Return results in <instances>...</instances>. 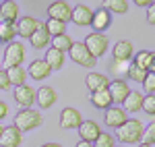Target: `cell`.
I'll use <instances>...</instances> for the list:
<instances>
[{
  "label": "cell",
  "mask_w": 155,
  "mask_h": 147,
  "mask_svg": "<svg viewBox=\"0 0 155 147\" xmlns=\"http://www.w3.org/2000/svg\"><path fill=\"white\" fill-rule=\"evenodd\" d=\"M143 135H145V124L137 118H128L120 129H116L114 139H118L122 145H134V143L143 141Z\"/></svg>",
  "instance_id": "obj_1"
},
{
  "label": "cell",
  "mask_w": 155,
  "mask_h": 147,
  "mask_svg": "<svg viewBox=\"0 0 155 147\" xmlns=\"http://www.w3.org/2000/svg\"><path fill=\"white\" fill-rule=\"evenodd\" d=\"M44 124V114L33 110V108H21L15 114V126L23 133V131H35Z\"/></svg>",
  "instance_id": "obj_2"
},
{
  "label": "cell",
  "mask_w": 155,
  "mask_h": 147,
  "mask_svg": "<svg viewBox=\"0 0 155 147\" xmlns=\"http://www.w3.org/2000/svg\"><path fill=\"white\" fill-rule=\"evenodd\" d=\"M25 46L21 42H11V44H6V48H4V56H2V64L6 66V68H11V66H21V62H25Z\"/></svg>",
  "instance_id": "obj_3"
},
{
  "label": "cell",
  "mask_w": 155,
  "mask_h": 147,
  "mask_svg": "<svg viewBox=\"0 0 155 147\" xmlns=\"http://www.w3.org/2000/svg\"><path fill=\"white\" fill-rule=\"evenodd\" d=\"M83 44L87 46V50L91 52L93 58H101V56L107 52V48H110V39H107V35L106 33H97V31L89 33V35L83 39Z\"/></svg>",
  "instance_id": "obj_4"
},
{
  "label": "cell",
  "mask_w": 155,
  "mask_h": 147,
  "mask_svg": "<svg viewBox=\"0 0 155 147\" xmlns=\"http://www.w3.org/2000/svg\"><path fill=\"white\" fill-rule=\"evenodd\" d=\"M68 56H71L72 62L81 64V66H85V68H93V66L97 64V58L91 56V52L87 50V46H85L83 42H74V44L71 46V50H68Z\"/></svg>",
  "instance_id": "obj_5"
},
{
  "label": "cell",
  "mask_w": 155,
  "mask_h": 147,
  "mask_svg": "<svg viewBox=\"0 0 155 147\" xmlns=\"http://www.w3.org/2000/svg\"><path fill=\"white\" fill-rule=\"evenodd\" d=\"M128 120V114H126V110L122 108V106H110L106 110V114H104V122H106V126H110V129H120L122 124Z\"/></svg>",
  "instance_id": "obj_6"
},
{
  "label": "cell",
  "mask_w": 155,
  "mask_h": 147,
  "mask_svg": "<svg viewBox=\"0 0 155 147\" xmlns=\"http://www.w3.org/2000/svg\"><path fill=\"white\" fill-rule=\"evenodd\" d=\"M107 91H110V95L114 99V104H116V106H122L124 99H126V95L130 93L132 89H130V85H128L126 79H114V81H110Z\"/></svg>",
  "instance_id": "obj_7"
},
{
  "label": "cell",
  "mask_w": 155,
  "mask_h": 147,
  "mask_svg": "<svg viewBox=\"0 0 155 147\" xmlns=\"http://www.w3.org/2000/svg\"><path fill=\"white\" fill-rule=\"evenodd\" d=\"M48 17L56 19V21H62V23H68L72 17V6L66 0H56L48 6Z\"/></svg>",
  "instance_id": "obj_8"
},
{
  "label": "cell",
  "mask_w": 155,
  "mask_h": 147,
  "mask_svg": "<svg viewBox=\"0 0 155 147\" xmlns=\"http://www.w3.org/2000/svg\"><path fill=\"white\" fill-rule=\"evenodd\" d=\"M12 95H15V102H17L21 108H31V106L35 104V89L31 85H27V83L15 87Z\"/></svg>",
  "instance_id": "obj_9"
},
{
  "label": "cell",
  "mask_w": 155,
  "mask_h": 147,
  "mask_svg": "<svg viewBox=\"0 0 155 147\" xmlns=\"http://www.w3.org/2000/svg\"><path fill=\"white\" fill-rule=\"evenodd\" d=\"M83 122V116H81V112L77 110V108H64V110L60 112V129H66V131H71V129H79Z\"/></svg>",
  "instance_id": "obj_10"
},
{
  "label": "cell",
  "mask_w": 155,
  "mask_h": 147,
  "mask_svg": "<svg viewBox=\"0 0 155 147\" xmlns=\"http://www.w3.org/2000/svg\"><path fill=\"white\" fill-rule=\"evenodd\" d=\"M71 21L77 25V27H91V21H93V11H91L87 4H77V6H72Z\"/></svg>",
  "instance_id": "obj_11"
},
{
  "label": "cell",
  "mask_w": 155,
  "mask_h": 147,
  "mask_svg": "<svg viewBox=\"0 0 155 147\" xmlns=\"http://www.w3.org/2000/svg\"><path fill=\"white\" fill-rule=\"evenodd\" d=\"M27 75L31 79H35V81H44V79H48L50 75H52V68H50V64L44 58H35L27 66Z\"/></svg>",
  "instance_id": "obj_12"
},
{
  "label": "cell",
  "mask_w": 155,
  "mask_h": 147,
  "mask_svg": "<svg viewBox=\"0 0 155 147\" xmlns=\"http://www.w3.org/2000/svg\"><path fill=\"white\" fill-rule=\"evenodd\" d=\"M56 99H58V95H56V89L54 87H39V89H35V102L39 104V108L41 110H48V108H52L54 104H56Z\"/></svg>",
  "instance_id": "obj_13"
},
{
  "label": "cell",
  "mask_w": 155,
  "mask_h": 147,
  "mask_svg": "<svg viewBox=\"0 0 155 147\" xmlns=\"http://www.w3.org/2000/svg\"><path fill=\"white\" fill-rule=\"evenodd\" d=\"M134 56V46L128 39H120L118 44L112 48V58L118 62H128Z\"/></svg>",
  "instance_id": "obj_14"
},
{
  "label": "cell",
  "mask_w": 155,
  "mask_h": 147,
  "mask_svg": "<svg viewBox=\"0 0 155 147\" xmlns=\"http://www.w3.org/2000/svg\"><path fill=\"white\" fill-rule=\"evenodd\" d=\"M29 42H31V46L35 50H44V48H48V46H52V35H50L46 23H39L35 33L29 37Z\"/></svg>",
  "instance_id": "obj_15"
},
{
  "label": "cell",
  "mask_w": 155,
  "mask_h": 147,
  "mask_svg": "<svg viewBox=\"0 0 155 147\" xmlns=\"http://www.w3.org/2000/svg\"><path fill=\"white\" fill-rule=\"evenodd\" d=\"M19 4L15 0H4L0 2V21L2 23H17L19 21Z\"/></svg>",
  "instance_id": "obj_16"
},
{
  "label": "cell",
  "mask_w": 155,
  "mask_h": 147,
  "mask_svg": "<svg viewBox=\"0 0 155 147\" xmlns=\"http://www.w3.org/2000/svg\"><path fill=\"white\" fill-rule=\"evenodd\" d=\"M77 131L81 135V141H89V143H95V139L101 135V126L95 120H83Z\"/></svg>",
  "instance_id": "obj_17"
},
{
  "label": "cell",
  "mask_w": 155,
  "mask_h": 147,
  "mask_svg": "<svg viewBox=\"0 0 155 147\" xmlns=\"http://www.w3.org/2000/svg\"><path fill=\"white\" fill-rule=\"evenodd\" d=\"M23 143V133L12 124V126H4L2 137H0V145L2 147H19Z\"/></svg>",
  "instance_id": "obj_18"
},
{
  "label": "cell",
  "mask_w": 155,
  "mask_h": 147,
  "mask_svg": "<svg viewBox=\"0 0 155 147\" xmlns=\"http://www.w3.org/2000/svg\"><path fill=\"white\" fill-rule=\"evenodd\" d=\"M85 85H87V89H89L91 93H95V91H101V89H107V87H110V79H107L104 73L91 71V73L85 77Z\"/></svg>",
  "instance_id": "obj_19"
},
{
  "label": "cell",
  "mask_w": 155,
  "mask_h": 147,
  "mask_svg": "<svg viewBox=\"0 0 155 147\" xmlns=\"http://www.w3.org/2000/svg\"><path fill=\"white\" fill-rule=\"evenodd\" d=\"M110 25H112V12L106 11L104 6H101V8H97V11H93V21H91V27L95 29L97 33H104L106 29H110Z\"/></svg>",
  "instance_id": "obj_20"
},
{
  "label": "cell",
  "mask_w": 155,
  "mask_h": 147,
  "mask_svg": "<svg viewBox=\"0 0 155 147\" xmlns=\"http://www.w3.org/2000/svg\"><path fill=\"white\" fill-rule=\"evenodd\" d=\"M39 27V21L35 17H19L17 21V33L21 37H31L35 33V29Z\"/></svg>",
  "instance_id": "obj_21"
},
{
  "label": "cell",
  "mask_w": 155,
  "mask_h": 147,
  "mask_svg": "<svg viewBox=\"0 0 155 147\" xmlns=\"http://www.w3.org/2000/svg\"><path fill=\"white\" fill-rule=\"evenodd\" d=\"M91 106L97 108V110H107L110 106H114V99L110 95V91L107 89H101V91H95V93H91Z\"/></svg>",
  "instance_id": "obj_22"
},
{
  "label": "cell",
  "mask_w": 155,
  "mask_h": 147,
  "mask_svg": "<svg viewBox=\"0 0 155 147\" xmlns=\"http://www.w3.org/2000/svg\"><path fill=\"white\" fill-rule=\"evenodd\" d=\"M143 99H145V95L141 91H130V93L126 95V99H124L122 108L126 110V114H128V112H141L143 110Z\"/></svg>",
  "instance_id": "obj_23"
},
{
  "label": "cell",
  "mask_w": 155,
  "mask_h": 147,
  "mask_svg": "<svg viewBox=\"0 0 155 147\" xmlns=\"http://www.w3.org/2000/svg\"><path fill=\"white\" fill-rule=\"evenodd\" d=\"M153 58H155V52H151V50H141V52H134L132 64L149 73V68H151V64H153Z\"/></svg>",
  "instance_id": "obj_24"
},
{
  "label": "cell",
  "mask_w": 155,
  "mask_h": 147,
  "mask_svg": "<svg viewBox=\"0 0 155 147\" xmlns=\"http://www.w3.org/2000/svg\"><path fill=\"white\" fill-rule=\"evenodd\" d=\"M44 60L50 64V68H52V71H60V68L64 66L66 54H64V52H60V50H56V48H48L46 58H44Z\"/></svg>",
  "instance_id": "obj_25"
},
{
  "label": "cell",
  "mask_w": 155,
  "mask_h": 147,
  "mask_svg": "<svg viewBox=\"0 0 155 147\" xmlns=\"http://www.w3.org/2000/svg\"><path fill=\"white\" fill-rule=\"evenodd\" d=\"M6 75L11 79V85H15V87L27 83V71L23 66H11V68H6Z\"/></svg>",
  "instance_id": "obj_26"
},
{
  "label": "cell",
  "mask_w": 155,
  "mask_h": 147,
  "mask_svg": "<svg viewBox=\"0 0 155 147\" xmlns=\"http://www.w3.org/2000/svg\"><path fill=\"white\" fill-rule=\"evenodd\" d=\"M104 8L112 15H126L128 12V0H104Z\"/></svg>",
  "instance_id": "obj_27"
},
{
  "label": "cell",
  "mask_w": 155,
  "mask_h": 147,
  "mask_svg": "<svg viewBox=\"0 0 155 147\" xmlns=\"http://www.w3.org/2000/svg\"><path fill=\"white\" fill-rule=\"evenodd\" d=\"M74 44V39H72L68 33H62V35H56V37H52V48H56L60 50V52H68L71 50V46Z\"/></svg>",
  "instance_id": "obj_28"
},
{
  "label": "cell",
  "mask_w": 155,
  "mask_h": 147,
  "mask_svg": "<svg viewBox=\"0 0 155 147\" xmlns=\"http://www.w3.org/2000/svg\"><path fill=\"white\" fill-rule=\"evenodd\" d=\"M17 35H19V33H17V23H2V29H0V42L11 44V42H15Z\"/></svg>",
  "instance_id": "obj_29"
},
{
  "label": "cell",
  "mask_w": 155,
  "mask_h": 147,
  "mask_svg": "<svg viewBox=\"0 0 155 147\" xmlns=\"http://www.w3.org/2000/svg\"><path fill=\"white\" fill-rule=\"evenodd\" d=\"M126 79H130V81H137V83H143L145 79H147V71L143 68H139V66H134V64H128V71H126Z\"/></svg>",
  "instance_id": "obj_30"
},
{
  "label": "cell",
  "mask_w": 155,
  "mask_h": 147,
  "mask_svg": "<svg viewBox=\"0 0 155 147\" xmlns=\"http://www.w3.org/2000/svg\"><path fill=\"white\" fill-rule=\"evenodd\" d=\"M46 27H48V31H50V35H52V37L66 33V23L56 21V19H48V21H46Z\"/></svg>",
  "instance_id": "obj_31"
},
{
  "label": "cell",
  "mask_w": 155,
  "mask_h": 147,
  "mask_svg": "<svg viewBox=\"0 0 155 147\" xmlns=\"http://www.w3.org/2000/svg\"><path fill=\"white\" fill-rule=\"evenodd\" d=\"M93 147H116V139H114V135H110V133H104V131H101V135L95 139Z\"/></svg>",
  "instance_id": "obj_32"
},
{
  "label": "cell",
  "mask_w": 155,
  "mask_h": 147,
  "mask_svg": "<svg viewBox=\"0 0 155 147\" xmlns=\"http://www.w3.org/2000/svg\"><path fill=\"white\" fill-rule=\"evenodd\" d=\"M141 143H147V145H151V147L155 145V120L145 126V135H143V141Z\"/></svg>",
  "instance_id": "obj_33"
},
{
  "label": "cell",
  "mask_w": 155,
  "mask_h": 147,
  "mask_svg": "<svg viewBox=\"0 0 155 147\" xmlns=\"http://www.w3.org/2000/svg\"><path fill=\"white\" fill-rule=\"evenodd\" d=\"M143 110L147 112L149 116H155V93L145 95V99H143Z\"/></svg>",
  "instance_id": "obj_34"
},
{
  "label": "cell",
  "mask_w": 155,
  "mask_h": 147,
  "mask_svg": "<svg viewBox=\"0 0 155 147\" xmlns=\"http://www.w3.org/2000/svg\"><path fill=\"white\" fill-rule=\"evenodd\" d=\"M143 87H145V91H147V95L149 93H155V75L147 73V79L143 81Z\"/></svg>",
  "instance_id": "obj_35"
},
{
  "label": "cell",
  "mask_w": 155,
  "mask_h": 147,
  "mask_svg": "<svg viewBox=\"0 0 155 147\" xmlns=\"http://www.w3.org/2000/svg\"><path fill=\"white\" fill-rule=\"evenodd\" d=\"M6 89H11V79L4 68H0V91H6Z\"/></svg>",
  "instance_id": "obj_36"
},
{
  "label": "cell",
  "mask_w": 155,
  "mask_h": 147,
  "mask_svg": "<svg viewBox=\"0 0 155 147\" xmlns=\"http://www.w3.org/2000/svg\"><path fill=\"white\" fill-rule=\"evenodd\" d=\"M128 64H130V62H118V60H114L112 73H116V75H118L120 71H124V73H126V71H128Z\"/></svg>",
  "instance_id": "obj_37"
},
{
  "label": "cell",
  "mask_w": 155,
  "mask_h": 147,
  "mask_svg": "<svg viewBox=\"0 0 155 147\" xmlns=\"http://www.w3.org/2000/svg\"><path fill=\"white\" fill-rule=\"evenodd\" d=\"M147 23L149 25H155V2L147 8Z\"/></svg>",
  "instance_id": "obj_38"
},
{
  "label": "cell",
  "mask_w": 155,
  "mask_h": 147,
  "mask_svg": "<svg viewBox=\"0 0 155 147\" xmlns=\"http://www.w3.org/2000/svg\"><path fill=\"white\" fill-rule=\"evenodd\" d=\"M132 2H134L137 6H141V8H149V6L153 4L155 0H132Z\"/></svg>",
  "instance_id": "obj_39"
},
{
  "label": "cell",
  "mask_w": 155,
  "mask_h": 147,
  "mask_svg": "<svg viewBox=\"0 0 155 147\" xmlns=\"http://www.w3.org/2000/svg\"><path fill=\"white\" fill-rule=\"evenodd\" d=\"M6 114H8V106H6V102H0V120L6 118Z\"/></svg>",
  "instance_id": "obj_40"
},
{
  "label": "cell",
  "mask_w": 155,
  "mask_h": 147,
  "mask_svg": "<svg viewBox=\"0 0 155 147\" xmlns=\"http://www.w3.org/2000/svg\"><path fill=\"white\" fill-rule=\"evenodd\" d=\"M77 147H93V143H89V141H79Z\"/></svg>",
  "instance_id": "obj_41"
},
{
  "label": "cell",
  "mask_w": 155,
  "mask_h": 147,
  "mask_svg": "<svg viewBox=\"0 0 155 147\" xmlns=\"http://www.w3.org/2000/svg\"><path fill=\"white\" fill-rule=\"evenodd\" d=\"M41 147H62L60 143H46V145H41Z\"/></svg>",
  "instance_id": "obj_42"
},
{
  "label": "cell",
  "mask_w": 155,
  "mask_h": 147,
  "mask_svg": "<svg viewBox=\"0 0 155 147\" xmlns=\"http://www.w3.org/2000/svg\"><path fill=\"white\" fill-rule=\"evenodd\" d=\"M149 73L155 75V58H153V64H151V68H149Z\"/></svg>",
  "instance_id": "obj_43"
},
{
  "label": "cell",
  "mask_w": 155,
  "mask_h": 147,
  "mask_svg": "<svg viewBox=\"0 0 155 147\" xmlns=\"http://www.w3.org/2000/svg\"><path fill=\"white\" fill-rule=\"evenodd\" d=\"M139 147H151V145H147V143H141V145H139Z\"/></svg>",
  "instance_id": "obj_44"
},
{
  "label": "cell",
  "mask_w": 155,
  "mask_h": 147,
  "mask_svg": "<svg viewBox=\"0 0 155 147\" xmlns=\"http://www.w3.org/2000/svg\"><path fill=\"white\" fill-rule=\"evenodd\" d=\"M2 131H4V126H2V124H0V137H2Z\"/></svg>",
  "instance_id": "obj_45"
},
{
  "label": "cell",
  "mask_w": 155,
  "mask_h": 147,
  "mask_svg": "<svg viewBox=\"0 0 155 147\" xmlns=\"http://www.w3.org/2000/svg\"><path fill=\"white\" fill-rule=\"evenodd\" d=\"M0 68H2V60H0Z\"/></svg>",
  "instance_id": "obj_46"
},
{
  "label": "cell",
  "mask_w": 155,
  "mask_h": 147,
  "mask_svg": "<svg viewBox=\"0 0 155 147\" xmlns=\"http://www.w3.org/2000/svg\"><path fill=\"white\" fill-rule=\"evenodd\" d=\"M0 29H2V21H0Z\"/></svg>",
  "instance_id": "obj_47"
},
{
  "label": "cell",
  "mask_w": 155,
  "mask_h": 147,
  "mask_svg": "<svg viewBox=\"0 0 155 147\" xmlns=\"http://www.w3.org/2000/svg\"><path fill=\"white\" fill-rule=\"evenodd\" d=\"M116 147H122V145H116Z\"/></svg>",
  "instance_id": "obj_48"
},
{
  "label": "cell",
  "mask_w": 155,
  "mask_h": 147,
  "mask_svg": "<svg viewBox=\"0 0 155 147\" xmlns=\"http://www.w3.org/2000/svg\"><path fill=\"white\" fill-rule=\"evenodd\" d=\"M0 2H4V0H0Z\"/></svg>",
  "instance_id": "obj_49"
}]
</instances>
